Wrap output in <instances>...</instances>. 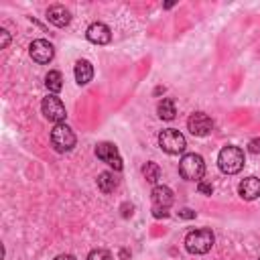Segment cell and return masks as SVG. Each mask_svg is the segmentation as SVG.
Instances as JSON below:
<instances>
[{
    "mask_svg": "<svg viewBox=\"0 0 260 260\" xmlns=\"http://www.w3.org/2000/svg\"><path fill=\"white\" fill-rule=\"evenodd\" d=\"M217 167L225 175H236L244 169V150L240 146L228 144L217 154Z\"/></svg>",
    "mask_w": 260,
    "mask_h": 260,
    "instance_id": "obj_1",
    "label": "cell"
},
{
    "mask_svg": "<svg viewBox=\"0 0 260 260\" xmlns=\"http://www.w3.org/2000/svg\"><path fill=\"white\" fill-rule=\"evenodd\" d=\"M215 242V236L209 228H199V230H193L185 236V248L187 252L191 254H205L211 250Z\"/></svg>",
    "mask_w": 260,
    "mask_h": 260,
    "instance_id": "obj_2",
    "label": "cell"
},
{
    "mask_svg": "<svg viewBox=\"0 0 260 260\" xmlns=\"http://www.w3.org/2000/svg\"><path fill=\"white\" fill-rule=\"evenodd\" d=\"M205 173V162L203 156L197 152H187L183 154V158L179 160V175L187 181H201Z\"/></svg>",
    "mask_w": 260,
    "mask_h": 260,
    "instance_id": "obj_3",
    "label": "cell"
},
{
    "mask_svg": "<svg viewBox=\"0 0 260 260\" xmlns=\"http://www.w3.org/2000/svg\"><path fill=\"white\" fill-rule=\"evenodd\" d=\"M158 146L167 152V154H181L187 148V140L185 136L175 130V128H165L158 132Z\"/></svg>",
    "mask_w": 260,
    "mask_h": 260,
    "instance_id": "obj_4",
    "label": "cell"
},
{
    "mask_svg": "<svg viewBox=\"0 0 260 260\" xmlns=\"http://www.w3.org/2000/svg\"><path fill=\"white\" fill-rule=\"evenodd\" d=\"M77 138L73 134V130L67 126V124H55L53 130H51V144L57 152H69L73 146H75Z\"/></svg>",
    "mask_w": 260,
    "mask_h": 260,
    "instance_id": "obj_5",
    "label": "cell"
},
{
    "mask_svg": "<svg viewBox=\"0 0 260 260\" xmlns=\"http://www.w3.org/2000/svg\"><path fill=\"white\" fill-rule=\"evenodd\" d=\"M150 199H152V215L154 217H167V209L173 205V191L167 187V185H156L150 193Z\"/></svg>",
    "mask_w": 260,
    "mask_h": 260,
    "instance_id": "obj_6",
    "label": "cell"
},
{
    "mask_svg": "<svg viewBox=\"0 0 260 260\" xmlns=\"http://www.w3.org/2000/svg\"><path fill=\"white\" fill-rule=\"evenodd\" d=\"M41 110H43V116H45L47 120L55 122V124H61V122L65 120V116H67L65 106H63V102H61L57 95H47V98H43Z\"/></svg>",
    "mask_w": 260,
    "mask_h": 260,
    "instance_id": "obj_7",
    "label": "cell"
},
{
    "mask_svg": "<svg viewBox=\"0 0 260 260\" xmlns=\"http://www.w3.org/2000/svg\"><path fill=\"white\" fill-rule=\"evenodd\" d=\"M95 156L102 162L110 165L114 171H122V167H124L122 165V156H120L118 148L112 142H100V144H95Z\"/></svg>",
    "mask_w": 260,
    "mask_h": 260,
    "instance_id": "obj_8",
    "label": "cell"
},
{
    "mask_svg": "<svg viewBox=\"0 0 260 260\" xmlns=\"http://www.w3.org/2000/svg\"><path fill=\"white\" fill-rule=\"evenodd\" d=\"M28 55H30L32 61L45 65V63H49V61L53 59V55H55V47H53L49 41H45V39H37V41L30 43V47H28Z\"/></svg>",
    "mask_w": 260,
    "mask_h": 260,
    "instance_id": "obj_9",
    "label": "cell"
},
{
    "mask_svg": "<svg viewBox=\"0 0 260 260\" xmlns=\"http://www.w3.org/2000/svg\"><path fill=\"white\" fill-rule=\"evenodd\" d=\"M187 128H189V132L193 136H205V134L211 132L213 120L207 114H203V112H193L189 116V120H187Z\"/></svg>",
    "mask_w": 260,
    "mask_h": 260,
    "instance_id": "obj_10",
    "label": "cell"
},
{
    "mask_svg": "<svg viewBox=\"0 0 260 260\" xmlns=\"http://www.w3.org/2000/svg\"><path fill=\"white\" fill-rule=\"evenodd\" d=\"M85 37H87V41L93 43V45H108V43L112 41V32H110V28H108L104 22H93V24H89L87 30H85Z\"/></svg>",
    "mask_w": 260,
    "mask_h": 260,
    "instance_id": "obj_11",
    "label": "cell"
},
{
    "mask_svg": "<svg viewBox=\"0 0 260 260\" xmlns=\"http://www.w3.org/2000/svg\"><path fill=\"white\" fill-rule=\"evenodd\" d=\"M238 193L246 201H252V199L260 197V179L258 177H246V179H242L240 185H238Z\"/></svg>",
    "mask_w": 260,
    "mask_h": 260,
    "instance_id": "obj_12",
    "label": "cell"
},
{
    "mask_svg": "<svg viewBox=\"0 0 260 260\" xmlns=\"http://www.w3.org/2000/svg\"><path fill=\"white\" fill-rule=\"evenodd\" d=\"M47 20L51 22V24H55V26H67L69 24V20H71V14H69V10L65 8V6H61V4H53V6H49L47 8Z\"/></svg>",
    "mask_w": 260,
    "mask_h": 260,
    "instance_id": "obj_13",
    "label": "cell"
},
{
    "mask_svg": "<svg viewBox=\"0 0 260 260\" xmlns=\"http://www.w3.org/2000/svg\"><path fill=\"white\" fill-rule=\"evenodd\" d=\"M73 73H75V81H77L79 85H85V83H89L91 77H93V67H91L89 61L79 59V61H75Z\"/></svg>",
    "mask_w": 260,
    "mask_h": 260,
    "instance_id": "obj_14",
    "label": "cell"
},
{
    "mask_svg": "<svg viewBox=\"0 0 260 260\" xmlns=\"http://www.w3.org/2000/svg\"><path fill=\"white\" fill-rule=\"evenodd\" d=\"M98 187H100L102 193H112L118 187V179L114 177V173L104 171V173L98 175Z\"/></svg>",
    "mask_w": 260,
    "mask_h": 260,
    "instance_id": "obj_15",
    "label": "cell"
},
{
    "mask_svg": "<svg viewBox=\"0 0 260 260\" xmlns=\"http://www.w3.org/2000/svg\"><path fill=\"white\" fill-rule=\"evenodd\" d=\"M156 114H158L160 120H173L175 114H177V110H175V102L169 100V98L160 100L158 106H156Z\"/></svg>",
    "mask_w": 260,
    "mask_h": 260,
    "instance_id": "obj_16",
    "label": "cell"
},
{
    "mask_svg": "<svg viewBox=\"0 0 260 260\" xmlns=\"http://www.w3.org/2000/svg\"><path fill=\"white\" fill-rule=\"evenodd\" d=\"M45 85H47V89L49 91H53V93H57V91H61L63 89V75L59 73V71H49L47 75H45Z\"/></svg>",
    "mask_w": 260,
    "mask_h": 260,
    "instance_id": "obj_17",
    "label": "cell"
},
{
    "mask_svg": "<svg viewBox=\"0 0 260 260\" xmlns=\"http://www.w3.org/2000/svg\"><path fill=\"white\" fill-rule=\"evenodd\" d=\"M142 175H144V179H146L148 183H156V181L160 179V167H158L156 162H146V165L142 167Z\"/></svg>",
    "mask_w": 260,
    "mask_h": 260,
    "instance_id": "obj_18",
    "label": "cell"
},
{
    "mask_svg": "<svg viewBox=\"0 0 260 260\" xmlns=\"http://www.w3.org/2000/svg\"><path fill=\"white\" fill-rule=\"evenodd\" d=\"M87 260H112V254L108 250H102V248H95L87 254Z\"/></svg>",
    "mask_w": 260,
    "mask_h": 260,
    "instance_id": "obj_19",
    "label": "cell"
},
{
    "mask_svg": "<svg viewBox=\"0 0 260 260\" xmlns=\"http://www.w3.org/2000/svg\"><path fill=\"white\" fill-rule=\"evenodd\" d=\"M197 189H199V193H203V195H211V191H213V187H211L209 183H205V181H197Z\"/></svg>",
    "mask_w": 260,
    "mask_h": 260,
    "instance_id": "obj_20",
    "label": "cell"
},
{
    "mask_svg": "<svg viewBox=\"0 0 260 260\" xmlns=\"http://www.w3.org/2000/svg\"><path fill=\"white\" fill-rule=\"evenodd\" d=\"M248 150H250L252 154H258V152H260V138H252V140L248 142Z\"/></svg>",
    "mask_w": 260,
    "mask_h": 260,
    "instance_id": "obj_21",
    "label": "cell"
},
{
    "mask_svg": "<svg viewBox=\"0 0 260 260\" xmlns=\"http://www.w3.org/2000/svg\"><path fill=\"white\" fill-rule=\"evenodd\" d=\"M0 37H2V43H0V47H2V49H6V47H8V43H10L8 30H4V28H2V30H0Z\"/></svg>",
    "mask_w": 260,
    "mask_h": 260,
    "instance_id": "obj_22",
    "label": "cell"
},
{
    "mask_svg": "<svg viewBox=\"0 0 260 260\" xmlns=\"http://www.w3.org/2000/svg\"><path fill=\"white\" fill-rule=\"evenodd\" d=\"M179 217L191 219V217H195V211H191V209H181V211H179Z\"/></svg>",
    "mask_w": 260,
    "mask_h": 260,
    "instance_id": "obj_23",
    "label": "cell"
},
{
    "mask_svg": "<svg viewBox=\"0 0 260 260\" xmlns=\"http://www.w3.org/2000/svg\"><path fill=\"white\" fill-rule=\"evenodd\" d=\"M55 260H77V258H75L73 254H59Z\"/></svg>",
    "mask_w": 260,
    "mask_h": 260,
    "instance_id": "obj_24",
    "label": "cell"
},
{
    "mask_svg": "<svg viewBox=\"0 0 260 260\" xmlns=\"http://www.w3.org/2000/svg\"><path fill=\"white\" fill-rule=\"evenodd\" d=\"M258 260H260V258H258Z\"/></svg>",
    "mask_w": 260,
    "mask_h": 260,
    "instance_id": "obj_25",
    "label": "cell"
}]
</instances>
